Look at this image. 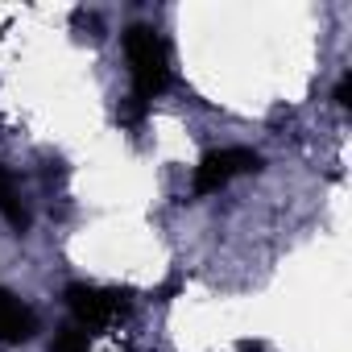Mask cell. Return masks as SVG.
Segmentation results:
<instances>
[{"label":"cell","mask_w":352,"mask_h":352,"mask_svg":"<svg viewBox=\"0 0 352 352\" xmlns=\"http://www.w3.org/2000/svg\"><path fill=\"white\" fill-rule=\"evenodd\" d=\"M261 170V153L257 149H212L199 166H195V195H216L220 187H228L236 174H257Z\"/></svg>","instance_id":"3957f363"},{"label":"cell","mask_w":352,"mask_h":352,"mask_svg":"<svg viewBox=\"0 0 352 352\" xmlns=\"http://www.w3.org/2000/svg\"><path fill=\"white\" fill-rule=\"evenodd\" d=\"M63 298H67V307H71V315H75V323L83 327V331H100V327H108V323H116L124 311H129V290H112V286H91V282H71L67 290H63Z\"/></svg>","instance_id":"7a4b0ae2"},{"label":"cell","mask_w":352,"mask_h":352,"mask_svg":"<svg viewBox=\"0 0 352 352\" xmlns=\"http://www.w3.org/2000/svg\"><path fill=\"white\" fill-rule=\"evenodd\" d=\"M38 336V315L13 294L0 286V344H25Z\"/></svg>","instance_id":"277c9868"},{"label":"cell","mask_w":352,"mask_h":352,"mask_svg":"<svg viewBox=\"0 0 352 352\" xmlns=\"http://www.w3.org/2000/svg\"><path fill=\"white\" fill-rule=\"evenodd\" d=\"M336 104H340V108L352 104V75H340V83H336Z\"/></svg>","instance_id":"52a82bcc"},{"label":"cell","mask_w":352,"mask_h":352,"mask_svg":"<svg viewBox=\"0 0 352 352\" xmlns=\"http://www.w3.org/2000/svg\"><path fill=\"white\" fill-rule=\"evenodd\" d=\"M50 352H91V331H83L79 323H67L54 331Z\"/></svg>","instance_id":"8992f818"},{"label":"cell","mask_w":352,"mask_h":352,"mask_svg":"<svg viewBox=\"0 0 352 352\" xmlns=\"http://www.w3.org/2000/svg\"><path fill=\"white\" fill-rule=\"evenodd\" d=\"M0 216L9 220L13 232H25L30 228V212L17 199V183H13V170L9 166H0Z\"/></svg>","instance_id":"5b68a950"},{"label":"cell","mask_w":352,"mask_h":352,"mask_svg":"<svg viewBox=\"0 0 352 352\" xmlns=\"http://www.w3.org/2000/svg\"><path fill=\"white\" fill-rule=\"evenodd\" d=\"M236 352H265V344H257V340H241Z\"/></svg>","instance_id":"ba28073f"},{"label":"cell","mask_w":352,"mask_h":352,"mask_svg":"<svg viewBox=\"0 0 352 352\" xmlns=\"http://www.w3.org/2000/svg\"><path fill=\"white\" fill-rule=\"evenodd\" d=\"M124 54H129V71H133V96L129 100L149 108L170 83V50L153 25H133L124 34Z\"/></svg>","instance_id":"6da1fadb"}]
</instances>
